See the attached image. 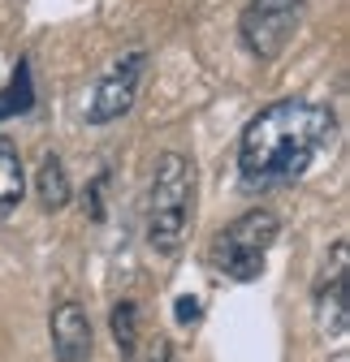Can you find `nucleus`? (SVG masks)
<instances>
[{
	"mask_svg": "<svg viewBox=\"0 0 350 362\" xmlns=\"http://www.w3.org/2000/svg\"><path fill=\"white\" fill-rule=\"evenodd\" d=\"M191 199H195V168L186 156L169 151L156 160L152 177V216H147V242L160 255H178L186 224H191Z\"/></svg>",
	"mask_w": 350,
	"mask_h": 362,
	"instance_id": "nucleus-2",
	"label": "nucleus"
},
{
	"mask_svg": "<svg viewBox=\"0 0 350 362\" xmlns=\"http://www.w3.org/2000/svg\"><path fill=\"white\" fill-rule=\"evenodd\" d=\"M108 328H113L117 354H121V358H130V354H135V345H139V306L130 302V298H125V302H117V306H113Z\"/></svg>",
	"mask_w": 350,
	"mask_h": 362,
	"instance_id": "nucleus-10",
	"label": "nucleus"
},
{
	"mask_svg": "<svg viewBox=\"0 0 350 362\" xmlns=\"http://www.w3.org/2000/svg\"><path fill=\"white\" fill-rule=\"evenodd\" d=\"M35 190H39V203L48 211H61L69 203V181H65V168L57 156H43L39 160V173H35Z\"/></svg>",
	"mask_w": 350,
	"mask_h": 362,
	"instance_id": "nucleus-9",
	"label": "nucleus"
},
{
	"mask_svg": "<svg viewBox=\"0 0 350 362\" xmlns=\"http://www.w3.org/2000/svg\"><path fill=\"white\" fill-rule=\"evenodd\" d=\"M298 13H303V0H251L242 13V43L259 61H273L290 43Z\"/></svg>",
	"mask_w": 350,
	"mask_h": 362,
	"instance_id": "nucleus-4",
	"label": "nucleus"
},
{
	"mask_svg": "<svg viewBox=\"0 0 350 362\" xmlns=\"http://www.w3.org/2000/svg\"><path fill=\"white\" fill-rule=\"evenodd\" d=\"M143 65H147L143 52L121 57V61L104 74V82L96 86V100H91V108H86V121L104 125V121L130 112V104H135V90H139V78H143Z\"/></svg>",
	"mask_w": 350,
	"mask_h": 362,
	"instance_id": "nucleus-5",
	"label": "nucleus"
},
{
	"mask_svg": "<svg viewBox=\"0 0 350 362\" xmlns=\"http://www.w3.org/2000/svg\"><path fill=\"white\" fill-rule=\"evenodd\" d=\"M26 190V173H22V156L13 139H0V211H13L22 203Z\"/></svg>",
	"mask_w": 350,
	"mask_h": 362,
	"instance_id": "nucleus-8",
	"label": "nucleus"
},
{
	"mask_svg": "<svg viewBox=\"0 0 350 362\" xmlns=\"http://www.w3.org/2000/svg\"><path fill=\"white\" fill-rule=\"evenodd\" d=\"M178 324H199V298H178Z\"/></svg>",
	"mask_w": 350,
	"mask_h": 362,
	"instance_id": "nucleus-12",
	"label": "nucleus"
},
{
	"mask_svg": "<svg viewBox=\"0 0 350 362\" xmlns=\"http://www.w3.org/2000/svg\"><path fill=\"white\" fill-rule=\"evenodd\" d=\"M52 354L57 362H91V320L78 302L52 310Z\"/></svg>",
	"mask_w": 350,
	"mask_h": 362,
	"instance_id": "nucleus-7",
	"label": "nucleus"
},
{
	"mask_svg": "<svg viewBox=\"0 0 350 362\" xmlns=\"http://www.w3.org/2000/svg\"><path fill=\"white\" fill-rule=\"evenodd\" d=\"M333 139V112L312 100H281L264 108L238 143L242 177L251 181H290L316 160V151Z\"/></svg>",
	"mask_w": 350,
	"mask_h": 362,
	"instance_id": "nucleus-1",
	"label": "nucleus"
},
{
	"mask_svg": "<svg viewBox=\"0 0 350 362\" xmlns=\"http://www.w3.org/2000/svg\"><path fill=\"white\" fill-rule=\"evenodd\" d=\"M277 216L273 211H247L238 216L230 229L216 233L212 242V263L225 272L230 281H259L264 276V259H269V246L277 242Z\"/></svg>",
	"mask_w": 350,
	"mask_h": 362,
	"instance_id": "nucleus-3",
	"label": "nucleus"
},
{
	"mask_svg": "<svg viewBox=\"0 0 350 362\" xmlns=\"http://www.w3.org/2000/svg\"><path fill=\"white\" fill-rule=\"evenodd\" d=\"M30 104H35V86H30V69H26V61H22L18 74H13V82L0 90V121L13 117V112H26Z\"/></svg>",
	"mask_w": 350,
	"mask_h": 362,
	"instance_id": "nucleus-11",
	"label": "nucleus"
},
{
	"mask_svg": "<svg viewBox=\"0 0 350 362\" xmlns=\"http://www.w3.org/2000/svg\"><path fill=\"white\" fill-rule=\"evenodd\" d=\"M147 362H173V349H169V341H156V345H152V354H147Z\"/></svg>",
	"mask_w": 350,
	"mask_h": 362,
	"instance_id": "nucleus-13",
	"label": "nucleus"
},
{
	"mask_svg": "<svg viewBox=\"0 0 350 362\" xmlns=\"http://www.w3.org/2000/svg\"><path fill=\"white\" fill-rule=\"evenodd\" d=\"M316 324L329 337H341L350 324V276H346V242L333 250V272L324 267V281L316 285Z\"/></svg>",
	"mask_w": 350,
	"mask_h": 362,
	"instance_id": "nucleus-6",
	"label": "nucleus"
}]
</instances>
